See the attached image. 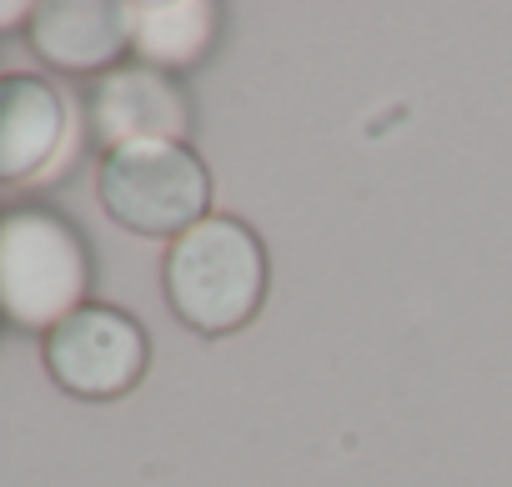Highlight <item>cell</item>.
Returning a JSON list of instances; mask_svg holds the SVG:
<instances>
[{"mask_svg": "<svg viewBox=\"0 0 512 487\" xmlns=\"http://www.w3.org/2000/svg\"><path fill=\"white\" fill-rule=\"evenodd\" d=\"M146 357L151 342L121 307H81L56 332H46V372L56 377V387L86 402L131 392L146 372Z\"/></svg>", "mask_w": 512, "mask_h": 487, "instance_id": "cell-4", "label": "cell"}, {"mask_svg": "<svg viewBox=\"0 0 512 487\" xmlns=\"http://www.w3.org/2000/svg\"><path fill=\"white\" fill-rule=\"evenodd\" d=\"M91 126L96 136L116 146H151V141H181L191 126L186 91L156 71V66H116L96 76L91 91Z\"/></svg>", "mask_w": 512, "mask_h": 487, "instance_id": "cell-5", "label": "cell"}, {"mask_svg": "<svg viewBox=\"0 0 512 487\" xmlns=\"http://www.w3.org/2000/svg\"><path fill=\"white\" fill-rule=\"evenodd\" d=\"M66 146V96L41 76H0V181L41 176Z\"/></svg>", "mask_w": 512, "mask_h": 487, "instance_id": "cell-7", "label": "cell"}, {"mask_svg": "<svg viewBox=\"0 0 512 487\" xmlns=\"http://www.w3.org/2000/svg\"><path fill=\"white\" fill-rule=\"evenodd\" d=\"M86 287L91 252L66 216L46 206L0 216V317L26 332H56L86 307Z\"/></svg>", "mask_w": 512, "mask_h": 487, "instance_id": "cell-2", "label": "cell"}, {"mask_svg": "<svg viewBox=\"0 0 512 487\" xmlns=\"http://www.w3.org/2000/svg\"><path fill=\"white\" fill-rule=\"evenodd\" d=\"M96 191L106 216L136 236H181L196 221H206L211 206V176L181 141L106 151Z\"/></svg>", "mask_w": 512, "mask_h": 487, "instance_id": "cell-3", "label": "cell"}, {"mask_svg": "<svg viewBox=\"0 0 512 487\" xmlns=\"http://www.w3.org/2000/svg\"><path fill=\"white\" fill-rule=\"evenodd\" d=\"M262 297H267L262 236L236 216L196 221L166 252V302L201 337H226L246 327Z\"/></svg>", "mask_w": 512, "mask_h": 487, "instance_id": "cell-1", "label": "cell"}, {"mask_svg": "<svg viewBox=\"0 0 512 487\" xmlns=\"http://www.w3.org/2000/svg\"><path fill=\"white\" fill-rule=\"evenodd\" d=\"M36 16V6H21V0H0V31H11V26H21V21H31Z\"/></svg>", "mask_w": 512, "mask_h": 487, "instance_id": "cell-9", "label": "cell"}, {"mask_svg": "<svg viewBox=\"0 0 512 487\" xmlns=\"http://www.w3.org/2000/svg\"><path fill=\"white\" fill-rule=\"evenodd\" d=\"M31 46L41 61L61 71H116L121 51H131L126 6L111 0H51L31 16Z\"/></svg>", "mask_w": 512, "mask_h": 487, "instance_id": "cell-6", "label": "cell"}, {"mask_svg": "<svg viewBox=\"0 0 512 487\" xmlns=\"http://www.w3.org/2000/svg\"><path fill=\"white\" fill-rule=\"evenodd\" d=\"M126 31H131V51L141 56V66L171 71V66H191L206 56V46L216 36V11L206 0L126 6Z\"/></svg>", "mask_w": 512, "mask_h": 487, "instance_id": "cell-8", "label": "cell"}]
</instances>
